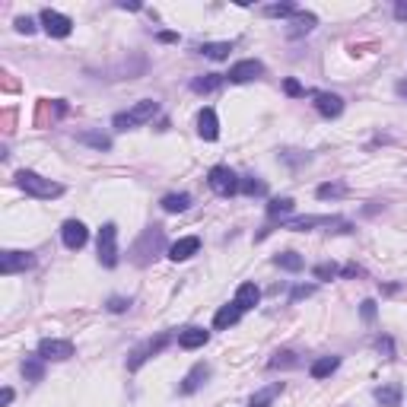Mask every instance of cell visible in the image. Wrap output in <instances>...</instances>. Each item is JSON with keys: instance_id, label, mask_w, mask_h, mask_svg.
I'll list each match as a JSON object with an SVG mask.
<instances>
[{"instance_id": "cell-11", "label": "cell", "mask_w": 407, "mask_h": 407, "mask_svg": "<svg viewBox=\"0 0 407 407\" xmlns=\"http://www.w3.org/2000/svg\"><path fill=\"white\" fill-rule=\"evenodd\" d=\"M261 74H264V64L255 61V58H249V61H239V64L229 67L226 80H229V83H251V80H258Z\"/></svg>"}, {"instance_id": "cell-27", "label": "cell", "mask_w": 407, "mask_h": 407, "mask_svg": "<svg viewBox=\"0 0 407 407\" xmlns=\"http://www.w3.org/2000/svg\"><path fill=\"white\" fill-rule=\"evenodd\" d=\"M229 51H233V42H207L200 45V54L210 61H226L229 58Z\"/></svg>"}, {"instance_id": "cell-40", "label": "cell", "mask_w": 407, "mask_h": 407, "mask_svg": "<svg viewBox=\"0 0 407 407\" xmlns=\"http://www.w3.org/2000/svg\"><path fill=\"white\" fill-rule=\"evenodd\" d=\"M379 350L385 353V359H395V344H391V337H382V341H379Z\"/></svg>"}, {"instance_id": "cell-32", "label": "cell", "mask_w": 407, "mask_h": 407, "mask_svg": "<svg viewBox=\"0 0 407 407\" xmlns=\"http://www.w3.org/2000/svg\"><path fill=\"white\" fill-rule=\"evenodd\" d=\"M76 140H80V143H90V147H96V150H112V140H108L105 134H92V131H86V134H80Z\"/></svg>"}, {"instance_id": "cell-18", "label": "cell", "mask_w": 407, "mask_h": 407, "mask_svg": "<svg viewBox=\"0 0 407 407\" xmlns=\"http://www.w3.org/2000/svg\"><path fill=\"white\" fill-rule=\"evenodd\" d=\"M258 300H261V290H258V283L245 280V283H239V290H236V300H233V302L242 309V312H249V309L258 306Z\"/></svg>"}, {"instance_id": "cell-35", "label": "cell", "mask_w": 407, "mask_h": 407, "mask_svg": "<svg viewBox=\"0 0 407 407\" xmlns=\"http://www.w3.org/2000/svg\"><path fill=\"white\" fill-rule=\"evenodd\" d=\"M337 274H341L337 264H315L312 267V277H315V280H334Z\"/></svg>"}, {"instance_id": "cell-17", "label": "cell", "mask_w": 407, "mask_h": 407, "mask_svg": "<svg viewBox=\"0 0 407 407\" xmlns=\"http://www.w3.org/2000/svg\"><path fill=\"white\" fill-rule=\"evenodd\" d=\"M315 25H318L315 13H302V10H300V13L290 19V25H286V35H290V39H302V35H309Z\"/></svg>"}, {"instance_id": "cell-36", "label": "cell", "mask_w": 407, "mask_h": 407, "mask_svg": "<svg viewBox=\"0 0 407 407\" xmlns=\"http://www.w3.org/2000/svg\"><path fill=\"white\" fill-rule=\"evenodd\" d=\"M108 312H115V315H121V312H127L131 309V300H125V296H112V300L105 302Z\"/></svg>"}, {"instance_id": "cell-39", "label": "cell", "mask_w": 407, "mask_h": 407, "mask_svg": "<svg viewBox=\"0 0 407 407\" xmlns=\"http://www.w3.org/2000/svg\"><path fill=\"white\" fill-rule=\"evenodd\" d=\"M312 293H315V286H296L293 296H290V302H300V300H306V296H312Z\"/></svg>"}, {"instance_id": "cell-22", "label": "cell", "mask_w": 407, "mask_h": 407, "mask_svg": "<svg viewBox=\"0 0 407 407\" xmlns=\"http://www.w3.org/2000/svg\"><path fill=\"white\" fill-rule=\"evenodd\" d=\"M159 207L166 210V213H185V210L191 207V194H185V191H178V194H166V198L159 200Z\"/></svg>"}, {"instance_id": "cell-12", "label": "cell", "mask_w": 407, "mask_h": 407, "mask_svg": "<svg viewBox=\"0 0 407 407\" xmlns=\"http://www.w3.org/2000/svg\"><path fill=\"white\" fill-rule=\"evenodd\" d=\"M61 239H64V245L70 251H76V249H83L86 242H90V229H86L80 220H67V223L61 226Z\"/></svg>"}, {"instance_id": "cell-19", "label": "cell", "mask_w": 407, "mask_h": 407, "mask_svg": "<svg viewBox=\"0 0 407 407\" xmlns=\"http://www.w3.org/2000/svg\"><path fill=\"white\" fill-rule=\"evenodd\" d=\"M198 134L204 137V140H216V137H220V121H216L213 108H200V115H198Z\"/></svg>"}, {"instance_id": "cell-29", "label": "cell", "mask_w": 407, "mask_h": 407, "mask_svg": "<svg viewBox=\"0 0 407 407\" xmlns=\"http://www.w3.org/2000/svg\"><path fill=\"white\" fill-rule=\"evenodd\" d=\"M315 194H318V200H337L347 194V182H324V185H318Z\"/></svg>"}, {"instance_id": "cell-1", "label": "cell", "mask_w": 407, "mask_h": 407, "mask_svg": "<svg viewBox=\"0 0 407 407\" xmlns=\"http://www.w3.org/2000/svg\"><path fill=\"white\" fill-rule=\"evenodd\" d=\"M163 249H166V233H163V226L153 223V226H147L140 233V239L131 245V261L137 267H147L163 255Z\"/></svg>"}, {"instance_id": "cell-46", "label": "cell", "mask_w": 407, "mask_h": 407, "mask_svg": "<svg viewBox=\"0 0 407 407\" xmlns=\"http://www.w3.org/2000/svg\"><path fill=\"white\" fill-rule=\"evenodd\" d=\"M398 92H401V96H404V99H407V80H401V83H398Z\"/></svg>"}, {"instance_id": "cell-38", "label": "cell", "mask_w": 407, "mask_h": 407, "mask_svg": "<svg viewBox=\"0 0 407 407\" xmlns=\"http://www.w3.org/2000/svg\"><path fill=\"white\" fill-rule=\"evenodd\" d=\"M17 32H23V35H32L35 32V23L29 17H19L17 19Z\"/></svg>"}, {"instance_id": "cell-6", "label": "cell", "mask_w": 407, "mask_h": 407, "mask_svg": "<svg viewBox=\"0 0 407 407\" xmlns=\"http://www.w3.org/2000/svg\"><path fill=\"white\" fill-rule=\"evenodd\" d=\"M99 264L115 267L118 264V226L105 223L99 229Z\"/></svg>"}, {"instance_id": "cell-2", "label": "cell", "mask_w": 407, "mask_h": 407, "mask_svg": "<svg viewBox=\"0 0 407 407\" xmlns=\"http://www.w3.org/2000/svg\"><path fill=\"white\" fill-rule=\"evenodd\" d=\"M17 185L25 194H32V198H39V200H51V198H61V194H64V185L51 182V178H45V175H39V172H29V169L17 172Z\"/></svg>"}, {"instance_id": "cell-28", "label": "cell", "mask_w": 407, "mask_h": 407, "mask_svg": "<svg viewBox=\"0 0 407 407\" xmlns=\"http://www.w3.org/2000/svg\"><path fill=\"white\" fill-rule=\"evenodd\" d=\"M375 401L382 407H401V385H385L375 388Z\"/></svg>"}, {"instance_id": "cell-20", "label": "cell", "mask_w": 407, "mask_h": 407, "mask_svg": "<svg viewBox=\"0 0 407 407\" xmlns=\"http://www.w3.org/2000/svg\"><path fill=\"white\" fill-rule=\"evenodd\" d=\"M242 318V309L236 306V302H229V306H223L220 312L213 315V328L216 331H226V328H233V324H239Z\"/></svg>"}, {"instance_id": "cell-23", "label": "cell", "mask_w": 407, "mask_h": 407, "mask_svg": "<svg viewBox=\"0 0 407 407\" xmlns=\"http://www.w3.org/2000/svg\"><path fill=\"white\" fill-rule=\"evenodd\" d=\"M283 391V382H274V385H267V388H261V391H255L251 395V401H249V407H271L274 404V398Z\"/></svg>"}, {"instance_id": "cell-45", "label": "cell", "mask_w": 407, "mask_h": 407, "mask_svg": "<svg viewBox=\"0 0 407 407\" xmlns=\"http://www.w3.org/2000/svg\"><path fill=\"white\" fill-rule=\"evenodd\" d=\"M156 39H159V42H178V35H175V32H159Z\"/></svg>"}, {"instance_id": "cell-16", "label": "cell", "mask_w": 407, "mask_h": 407, "mask_svg": "<svg viewBox=\"0 0 407 407\" xmlns=\"http://www.w3.org/2000/svg\"><path fill=\"white\" fill-rule=\"evenodd\" d=\"M207 379H210V366H207V363H198V366L191 369V373H188V375L182 379L178 391H182V395H194V391H198L200 385L207 382Z\"/></svg>"}, {"instance_id": "cell-5", "label": "cell", "mask_w": 407, "mask_h": 407, "mask_svg": "<svg viewBox=\"0 0 407 407\" xmlns=\"http://www.w3.org/2000/svg\"><path fill=\"white\" fill-rule=\"evenodd\" d=\"M207 185L213 188V194H220V198H233V194L239 191V175H236L229 166H213L207 172Z\"/></svg>"}, {"instance_id": "cell-43", "label": "cell", "mask_w": 407, "mask_h": 407, "mask_svg": "<svg viewBox=\"0 0 407 407\" xmlns=\"http://www.w3.org/2000/svg\"><path fill=\"white\" fill-rule=\"evenodd\" d=\"M341 274H344V277H359V274H363V267H357V264H347V267H344V271H341Z\"/></svg>"}, {"instance_id": "cell-24", "label": "cell", "mask_w": 407, "mask_h": 407, "mask_svg": "<svg viewBox=\"0 0 407 407\" xmlns=\"http://www.w3.org/2000/svg\"><path fill=\"white\" fill-rule=\"evenodd\" d=\"M293 207H296V200L293 198H274L267 204V220L274 223V220H283V216H290Z\"/></svg>"}, {"instance_id": "cell-37", "label": "cell", "mask_w": 407, "mask_h": 407, "mask_svg": "<svg viewBox=\"0 0 407 407\" xmlns=\"http://www.w3.org/2000/svg\"><path fill=\"white\" fill-rule=\"evenodd\" d=\"M283 90H286V96H306V86H302L300 80H293V76L283 80Z\"/></svg>"}, {"instance_id": "cell-8", "label": "cell", "mask_w": 407, "mask_h": 407, "mask_svg": "<svg viewBox=\"0 0 407 407\" xmlns=\"http://www.w3.org/2000/svg\"><path fill=\"white\" fill-rule=\"evenodd\" d=\"M29 267H35L32 251H3L0 255V274L3 277H13L19 271H29Z\"/></svg>"}, {"instance_id": "cell-30", "label": "cell", "mask_w": 407, "mask_h": 407, "mask_svg": "<svg viewBox=\"0 0 407 407\" xmlns=\"http://www.w3.org/2000/svg\"><path fill=\"white\" fill-rule=\"evenodd\" d=\"M267 366H271V369H293V366H300V359H296L293 350H277Z\"/></svg>"}, {"instance_id": "cell-9", "label": "cell", "mask_w": 407, "mask_h": 407, "mask_svg": "<svg viewBox=\"0 0 407 407\" xmlns=\"http://www.w3.org/2000/svg\"><path fill=\"white\" fill-rule=\"evenodd\" d=\"M39 357L45 359V363H64V359L74 357V344L70 341H61V337H45L42 344H39Z\"/></svg>"}, {"instance_id": "cell-4", "label": "cell", "mask_w": 407, "mask_h": 407, "mask_svg": "<svg viewBox=\"0 0 407 407\" xmlns=\"http://www.w3.org/2000/svg\"><path fill=\"white\" fill-rule=\"evenodd\" d=\"M169 344H172V334H169V331H163V334H156V337H150V341L137 344V347L131 350V357H127V369H131V373H137V369H140L147 359L159 357V353H163Z\"/></svg>"}, {"instance_id": "cell-34", "label": "cell", "mask_w": 407, "mask_h": 407, "mask_svg": "<svg viewBox=\"0 0 407 407\" xmlns=\"http://www.w3.org/2000/svg\"><path fill=\"white\" fill-rule=\"evenodd\" d=\"M239 191H242V194H251V198H261V194L267 191V185H264V182H258V178H242V182H239Z\"/></svg>"}, {"instance_id": "cell-44", "label": "cell", "mask_w": 407, "mask_h": 407, "mask_svg": "<svg viewBox=\"0 0 407 407\" xmlns=\"http://www.w3.org/2000/svg\"><path fill=\"white\" fill-rule=\"evenodd\" d=\"M13 404V388H3V395H0V407H10Z\"/></svg>"}, {"instance_id": "cell-7", "label": "cell", "mask_w": 407, "mask_h": 407, "mask_svg": "<svg viewBox=\"0 0 407 407\" xmlns=\"http://www.w3.org/2000/svg\"><path fill=\"white\" fill-rule=\"evenodd\" d=\"M39 23H42V29L51 35V39H67V35L74 32V19L58 13V10H42Z\"/></svg>"}, {"instance_id": "cell-15", "label": "cell", "mask_w": 407, "mask_h": 407, "mask_svg": "<svg viewBox=\"0 0 407 407\" xmlns=\"http://www.w3.org/2000/svg\"><path fill=\"white\" fill-rule=\"evenodd\" d=\"M207 341H210V331H207V328H198V324L178 331V347H182V350H198V347H204Z\"/></svg>"}, {"instance_id": "cell-10", "label": "cell", "mask_w": 407, "mask_h": 407, "mask_svg": "<svg viewBox=\"0 0 407 407\" xmlns=\"http://www.w3.org/2000/svg\"><path fill=\"white\" fill-rule=\"evenodd\" d=\"M280 226L293 229V233H306V229H315V226H344V229H350V223L341 216H300V220H286Z\"/></svg>"}, {"instance_id": "cell-33", "label": "cell", "mask_w": 407, "mask_h": 407, "mask_svg": "<svg viewBox=\"0 0 407 407\" xmlns=\"http://www.w3.org/2000/svg\"><path fill=\"white\" fill-rule=\"evenodd\" d=\"M300 13V10L293 7V3H271V7H264V17H280V19H293Z\"/></svg>"}, {"instance_id": "cell-14", "label": "cell", "mask_w": 407, "mask_h": 407, "mask_svg": "<svg viewBox=\"0 0 407 407\" xmlns=\"http://www.w3.org/2000/svg\"><path fill=\"white\" fill-rule=\"evenodd\" d=\"M198 251H200L198 236H185V239H178V242L169 245V258H172V261H188V258L198 255Z\"/></svg>"}, {"instance_id": "cell-31", "label": "cell", "mask_w": 407, "mask_h": 407, "mask_svg": "<svg viewBox=\"0 0 407 407\" xmlns=\"http://www.w3.org/2000/svg\"><path fill=\"white\" fill-rule=\"evenodd\" d=\"M274 264L283 267V271H290V274H296V271H302V258L296 251H283V255L274 258Z\"/></svg>"}, {"instance_id": "cell-42", "label": "cell", "mask_w": 407, "mask_h": 407, "mask_svg": "<svg viewBox=\"0 0 407 407\" xmlns=\"http://www.w3.org/2000/svg\"><path fill=\"white\" fill-rule=\"evenodd\" d=\"M359 312H363V318H366V322H373V318H375V302H373V300H366Z\"/></svg>"}, {"instance_id": "cell-3", "label": "cell", "mask_w": 407, "mask_h": 407, "mask_svg": "<svg viewBox=\"0 0 407 407\" xmlns=\"http://www.w3.org/2000/svg\"><path fill=\"white\" fill-rule=\"evenodd\" d=\"M156 115H159V102L156 99H140L137 105L131 108V112H121V115H115V121H112V125H115L118 131H131V127H137V125H147V121H153Z\"/></svg>"}, {"instance_id": "cell-26", "label": "cell", "mask_w": 407, "mask_h": 407, "mask_svg": "<svg viewBox=\"0 0 407 407\" xmlns=\"http://www.w3.org/2000/svg\"><path fill=\"white\" fill-rule=\"evenodd\" d=\"M223 83H226V76H220V74H204V76H194V80H191V90H194V92H216Z\"/></svg>"}, {"instance_id": "cell-41", "label": "cell", "mask_w": 407, "mask_h": 407, "mask_svg": "<svg viewBox=\"0 0 407 407\" xmlns=\"http://www.w3.org/2000/svg\"><path fill=\"white\" fill-rule=\"evenodd\" d=\"M395 19H398V23H407V0H398V3H395Z\"/></svg>"}, {"instance_id": "cell-21", "label": "cell", "mask_w": 407, "mask_h": 407, "mask_svg": "<svg viewBox=\"0 0 407 407\" xmlns=\"http://www.w3.org/2000/svg\"><path fill=\"white\" fill-rule=\"evenodd\" d=\"M337 366H341V357H318L315 363L309 366V375L322 382V379H328L331 373H337Z\"/></svg>"}, {"instance_id": "cell-25", "label": "cell", "mask_w": 407, "mask_h": 407, "mask_svg": "<svg viewBox=\"0 0 407 407\" xmlns=\"http://www.w3.org/2000/svg\"><path fill=\"white\" fill-rule=\"evenodd\" d=\"M23 375H25V382H42L45 379V359L39 357V353H35V357H25Z\"/></svg>"}, {"instance_id": "cell-13", "label": "cell", "mask_w": 407, "mask_h": 407, "mask_svg": "<svg viewBox=\"0 0 407 407\" xmlns=\"http://www.w3.org/2000/svg\"><path fill=\"white\" fill-rule=\"evenodd\" d=\"M315 112L322 118H337L344 112V99L337 92H315Z\"/></svg>"}]
</instances>
